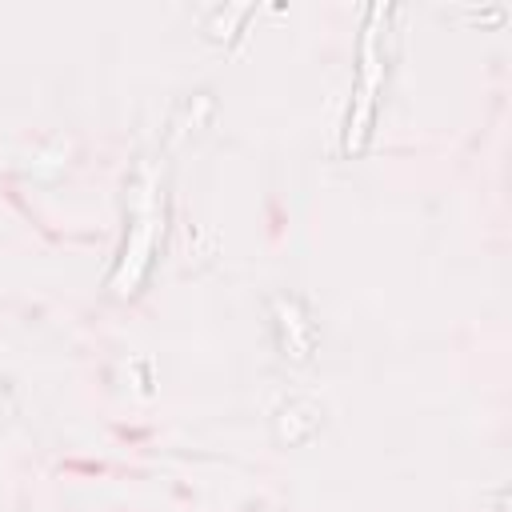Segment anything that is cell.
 Listing matches in <instances>:
<instances>
[{
    "mask_svg": "<svg viewBox=\"0 0 512 512\" xmlns=\"http://www.w3.org/2000/svg\"><path fill=\"white\" fill-rule=\"evenodd\" d=\"M156 232H160V172H144L140 188H136V200H132V232L124 240V256H120V268L112 276V288L116 292H132L152 260V248H156Z\"/></svg>",
    "mask_w": 512,
    "mask_h": 512,
    "instance_id": "7a4b0ae2",
    "label": "cell"
},
{
    "mask_svg": "<svg viewBox=\"0 0 512 512\" xmlns=\"http://www.w3.org/2000/svg\"><path fill=\"white\" fill-rule=\"evenodd\" d=\"M380 20H388L384 4H372L364 12V28H360V76L352 88V112H348V132H344V152H360L368 144L372 132V112H376V92H380V72H384V56H380Z\"/></svg>",
    "mask_w": 512,
    "mask_h": 512,
    "instance_id": "6da1fadb",
    "label": "cell"
}]
</instances>
